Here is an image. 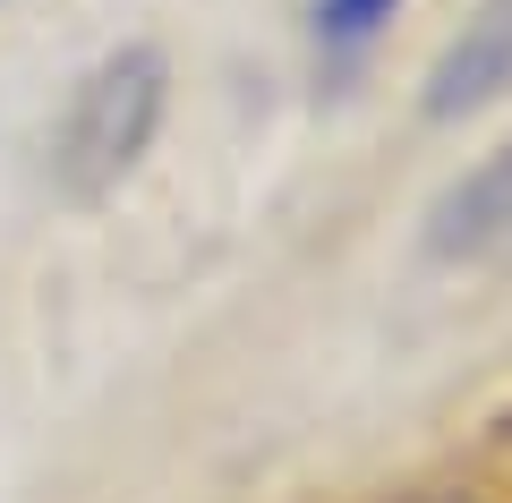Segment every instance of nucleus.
<instances>
[{
    "label": "nucleus",
    "instance_id": "nucleus-4",
    "mask_svg": "<svg viewBox=\"0 0 512 503\" xmlns=\"http://www.w3.org/2000/svg\"><path fill=\"white\" fill-rule=\"evenodd\" d=\"M393 9H402V0H316V52L325 60H359L367 43L384 35V26H393Z\"/></svg>",
    "mask_w": 512,
    "mask_h": 503
},
{
    "label": "nucleus",
    "instance_id": "nucleus-3",
    "mask_svg": "<svg viewBox=\"0 0 512 503\" xmlns=\"http://www.w3.org/2000/svg\"><path fill=\"white\" fill-rule=\"evenodd\" d=\"M427 248L436 256H495V248H512V145H495L470 180L427 214Z\"/></svg>",
    "mask_w": 512,
    "mask_h": 503
},
{
    "label": "nucleus",
    "instance_id": "nucleus-2",
    "mask_svg": "<svg viewBox=\"0 0 512 503\" xmlns=\"http://www.w3.org/2000/svg\"><path fill=\"white\" fill-rule=\"evenodd\" d=\"M504 86H512V0H478L427 69V120H461V111L495 103Z\"/></svg>",
    "mask_w": 512,
    "mask_h": 503
},
{
    "label": "nucleus",
    "instance_id": "nucleus-5",
    "mask_svg": "<svg viewBox=\"0 0 512 503\" xmlns=\"http://www.w3.org/2000/svg\"><path fill=\"white\" fill-rule=\"evenodd\" d=\"M436 503H470V495H436Z\"/></svg>",
    "mask_w": 512,
    "mask_h": 503
},
{
    "label": "nucleus",
    "instance_id": "nucleus-1",
    "mask_svg": "<svg viewBox=\"0 0 512 503\" xmlns=\"http://www.w3.org/2000/svg\"><path fill=\"white\" fill-rule=\"evenodd\" d=\"M163 86H171V69H163L154 43H128V52H111V60L86 69V86H77L69 120H60V137H52V162H60V188H69V197H103L128 162L154 145V128H163Z\"/></svg>",
    "mask_w": 512,
    "mask_h": 503
}]
</instances>
